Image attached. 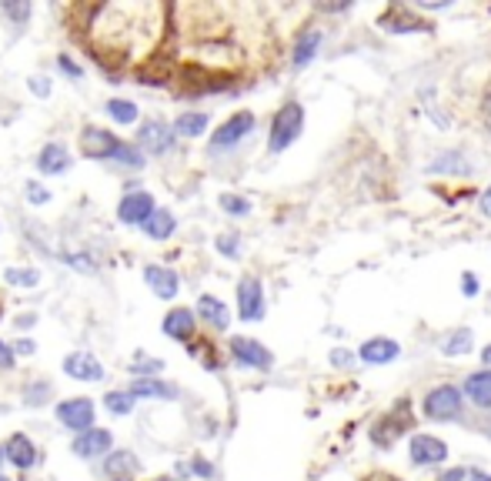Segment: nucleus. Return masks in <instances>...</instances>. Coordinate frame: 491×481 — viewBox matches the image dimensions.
Returning <instances> with one entry per match:
<instances>
[{
	"label": "nucleus",
	"instance_id": "obj_38",
	"mask_svg": "<svg viewBox=\"0 0 491 481\" xmlns=\"http://www.w3.org/2000/svg\"><path fill=\"white\" fill-rule=\"evenodd\" d=\"M218 251H221V255H228V257H238V251H241V247H238V237H234V235L218 237Z\"/></svg>",
	"mask_w": 491,
	"mask_h": 481
},
{
	"label": "nucleus",
	"instance_id": "obj_40",
	"mask_svg": "<svg viewBox=\"0 0 491 481\" xmlns=\"http://www.w3.org/2000/svg\"><path fill=\"white\" fill-rule=\"evenodd\" d=\"M60 70H64L68 78H80V68H78V64H74L70 58H60Z\"/></svg>",
	"mask_w": 491,
	"mask_h": 481
},
{
	"label": "nucleus",
	"instance_id": "obj_45",
	"mask_svg": "<svg viewBox=\"0 0 491 481\" xmlns=\"http://www.w3.org/2000/svg\"><path fill=\"white\" fill-rule=\"evenodd\" d=\"M194 472L201 475V478H211L214 468H211V465H208V462H194Z\"/></svg>",
	"mask_w": 491,
	"mask_h": 481
},
{
	"label": "nucleus",
	"instance_id": "obj_27",
	"mask_svg": "<svg viewBox=\"0 0 491 481\" xmlns=\"http://www.w3.org/2000/svg\"><path fill=\"white\" fill-rule=\"evenodd\" d=\"M381 27L395 30V34H405V30H428V24H424V20H418V17H411V14H405L401 7H395L391 14H385V17H381Z\"/></svg>",
	"mask_w": 491,
	"mask_h": 481
},
{
	"label": "nucleus",
	"instance_id": "obj_6",
	"mask_svg": "<svg viewBox=\"0 0 491 481\" xmlns=\"http://www.w3.org/2000/svg\"><path fill=\"white\" fill-rule=\"evenodd\" d=\"M238 315L241 321H261L264 318V288L258 277H244L238 285Z\"/></svg>",
	"mask_w": 491,
	"mask_h": 481
},
{
	"label": "nucleus",
	"instance_id": "obj_52",
	"mask_svg": "<svg viewBox=\"0 0 491 481\" xmlns=\"http://www.w3.org/2000/svg\"><path fill=\"white\" fill-rule=\"evenodd\" d=\"M4 458H7V452H4V448H0V465H4Z\"/></svg>",
	"mask_w": 491,
	"mask_h": 481
},
{
	"label": "nucleus",
	"instance_id": "obj_50",
	"mask_svg": "<svg viewBox=\"0 0 491 481\" xmlns=\"http://www.w3.org/2000/svg\"><path fill=\"white\" fill-rule=\"evenodd\" d=\"M30 324H34V315H24V318L17 321V328H30Z\"/></svg>",
	"mask_w": 491,
	"mask_h": 481
},
{
	"label": "nucleus",
	"instance_id": "obj_10",
	"mask_svg": "<svg viewBox=\"0 0 491 481\" xmlns=\"http://www.w3.org/2000/svg\"><path fill=\"white\" fill-rule=\"evenodd\" d=\"M411 462L414 465H442L448 458V444L434 434H414L411 438Z\"/></svg>",
	"mask_w": 491,
	"mask_h": 481
},
{
	"label": "nucleus",
	"instance_id": "obj_5",
	"mask_svg": "<svg viewBox=\"0 0 491 481\" xmlns=\"http://www.w3.org/2000/svg\"><path fill=\"white\" fill-rule=\"evenodd\" d=\"M58 422L70 432H87L94 424V402L91 398H70L58 404Z\"/></svg>",
	"mask_w": 491,
	"mask_h": 481
},
{
	"label": "nucleus",
	"instance_id": "obj_31",
	"mask_svg": "<svg viewBox=\"0 0 491 481\" xmlns=\"http://www.w3.org/2000/svg\"><path fill=\"white\" fill-rule=\"evenodd\" d=\"M104 408L111 414H131L134 412V394L131 392H111L104 398Z\"/></svg>",
	"mask_w": 491,
	"mask_h": 481
},
{
	"label": "nucleus",
	"instance_id": "obj_37",
	"mask_svg": "<svg viewBox=\"0 0 491 481\" xmlns=\"http://www.w3.org/2000/svg\"><path fill=\"white\" fill-rule=\"evenodd\" d=\"M27 201H30V204H48L50 194L37 184V181H30V184H27Z\"/></svg>",
	"mask_w": 491,
	"mask_h": 481
},
{
	"label": "nucleus",
	"instance_id": "obj_24",
	"mask_svg": "<svg viewBox=\"0 0 491 481\" xmlns=\"http://www.w3.org/2000/svg\"><path fill=\"white\" fill-rule=\"evenodd\" d=\"M127 392L134 394V398H164V402H167V398L177 394V388L167 384V382H157V378H137Z\"/></svg>",
	"mask_w": 491,
	"mask_h": 481
},
{
	"label": "nucleus",
	"instance_id": "obj_25",
	"mask_svg": "<svg viewBox=\"0 0 491 481\" xmlns=\"http://www.w3.org/2000/svg\"><path fill=\"white\" fill-rule=\"evenodd\" d=\"M204 131H208V114L204 110H187V114L174 120V134H181V138H201Z\"/></svg>",
	"mask_w": 491,
	"mask_h": 481
},
{
	"label": "nucleus",
	"instance_id": "obj_33",
	"mask_svg": "<svg viewBox=\"0 0 491 481\" xmlns=\"http://www.w3.org/2000/svg\"><path fill=\"white\" fill-rule=\"evenodd\" d=\"M117 164L124 167H144V158H141V151L134 148V144H121V151H117Z\"/></svg>",
	"mask_w": 491,
	"mask_h": 481
},
{
	"label": "nucleus",
	"instance_id": "obj_14",
	"mask_svg": "<svg viewBox=\"0 0 491 481\" xmlns=\"http://www.w3.org/2000/svg\"><path fill=\"white\" fill-rule=\"evenodd\" d=\"M144 281H147V288H151V291H155L157 298H164V301L177 298V288H181L177 275H174L171 267H164V265L144 267Z\"/></svg>",
	"mask_w": 491,
	"mask_h": 481
},
{
	"label": "nucleus",
	"instance_id": "obj_26",
	"mask_svg": "<svg viewBox=\"0 0 491 481\" xmlns=\"http://www.w3.org/2000/svg\"><path fill=\"white\" fill-rule=\"evenodd\" d=\"M174 227H177V221H174L171 211L157 207L155 214H151V221L144 225V231H147V237H151V241H167V237L174 235Z\"/></svg>",
	"mask_w": 491,
	"mask_h": 481
},
{
	"label": "nucleus",
	"instance_id": "obj_44",
	"mask_svg": "<svg viewBox=\"0 0 491 481\" xmlns=\"http://www.w3.org/2000/svg\"><path fill=\"white\" fill-rule=\"evenodd\" d=\"M482 118H485V128H488V134H491V94H485V100H482Z\"/></svg>",
	"mask_w": 491,
	"mask_h": 481
},
{
	"label": "nucleus",
	"instance_id": "obj_11",
	"mask_svg": "<svg viewBox=\"0 0 491 481\" xmlns=\"http://www.w3.org/2000/svg\"><path fill=\"white\" fill-rule=\"evenodd\" d=\"M231 358L244 368H271V351L261 341H251V338H234Z\"/></svg>",
	"mask_w": 491,
	"mask_h": 481
},
{
	"label": "nucleus",
	"instance_id": "obj_20",
	"mask_svg": "<svg viewBox=\"0 0 491 481\" xmlns=\"http://www.w3.org/2000/svg\"><path fill=\"white\" fill-rule=\"evenodd\" d=\"M464 398L478 408H488L491 412V371H475L468 374V382H464Z\"/></svg>",
	"mask_w": 491,
	"mask_h": 481
},
{
	"label": "nucleus",
	"instance_id": "obj_12",
	"mask_svg": "<svg viewBox=\"0 0 491 481\" xmlns=\"http://www.w3.org/2000/svg\"><path fill=\"white\" fill-rule=\"evenodd\" d=\"M64 371H68L70 378H78V382H101V378H104V364L97 361L94 354L74 351L64 358Z\"/></svg>",
	"mask_w": 491,
	"mask_h": 481
},
{
	"label": "nucleus",
	"instance_id": "obj_21",
	"mask_svg": "<svg viewBox=\"0 0 491 481\" xmlns=\"http://www.w3.org/2000/svg\"><path fill=\"white\" fill-rule=\"evenodd\" d=\"M321 40H325V34L321 30H304L298 40H294V68H308L311 60L318 58V50H321Z\"/></svg>",
	"mask_w": 491,
	"mask_h": 481
},
{
	"label": "nucleus",
	"instance_id": "obj_43",
	"mask_svg": "<svg viewBox=\"0 0 491 481\" xmlns=\"http://www.w3.org/2000/svg\"><path fill=\"white\" fill-rule=\"evenodd\" d=\"M10 364H14V351H10L7 344L0 341V368H10Z\"/></svg>",
	"mask_w": 491,
	"mask_h": 481
},
{
	"label": "nucleus",
	"instance_id": "obj_15",
	"mask_svg": "<svg viewBox=\"0 0 491 481\" xmlns=\"http://www.w3.org/2000/svg\"><path fill=\"white\" fill-rule=\"evenodd\" d=\"M174 138H177V134H174L164 120H147L144 128H141V144H144L151 154H167V151L174 148Z\"/></svg>",
	"mask_w": 491,
	"mask_h": 481
},
{
	"label": "nucleus",
	"instance_id": "obj_46",
	"mask_svg": "<svg viewBox=\"0 0 491 481\" xmlns=\"http://www.w3.org/2000/svg\"><path fill=\"white\" fill-rule=\"evenodd\" d=\"M482 211L491 217V187H488V191H485V194H482Z\"/></svg>",
	"mask_w": 491,
	"mask_h": 481
},
{
	"label": "nucleus",
	"instance_id": "obj_17",
	"mask_svg": "<svg viewBox=\"0 0 491 481\" xmlns=\"http://www.w3.org/2000/svg\"><path fill=\"white\" fill-rule=\"evenodd\" d=\"M137 472H141V465H137L134 452H111L104 458L107 481H127V478H134Z\"/></svg>",
	"mask_w": 491,
	"mask_h": 481
},
{
	"label": "nucleus",
	"instance_id": "obj_18",
	"mask_svg": "<svg viewBox=\"0 0 491 481\" xmlns=\"http://www.w3.org/2000/svg\"><path fill=\"white\" fill-rule=\"evenodd\" d=\"M194 311L191 308H174L171 315L164 318V334L167 338H174V341H191L194 334Z\"/></svg>",
	"mask_w": 491,
	"mask_h": 481
},
{
	"label": "nucleus",
	"instance_id": "obj_29",
	"mask_svg": "<svg viewBox=\"0 0 491 481\" xmlns=\"http://www.w3.org/2000/svg\"><path fill=\"white\" fill-rule=\"evenodd\" d=\"M472 341H475V338H472V331H468V328H464V331H452L442 341V351L448 354V358H454V354H468V351H472Z\"/></svg>",
	"mask_w": 491,
	"mask_h": 481
},
{
	"label": "nucleus",
	"instance_id": "obj_32",
	"mask_svg": "<svg viewBox=\"0 0 491 481\" xmlns=\"http://www.w3.org/2000/svg\"><path fill=\"white\" fill-rule=\"evenodd\" d=\"M221 207L234 217L251 214V201H248V197H238V194H221Z\"/></svg>",
	"mask_w": 491,
	"mask_h": 481
},
{
	"label": "nucleus",
	"instance_id": "obj_35",
	"mask_svg": "<svg viewBox=\"0 0 491 481\" xmlns=\"http://www.w3.org/2000/svg\"><path fill=\"white\" fill-rule=\"evenodd\" d=\"M458 158H462V154H442V158H438V161L432 164V171H452V174H464L468 167H464V164H454Z\"/></svg>",
	"mask_w": 491,
	"mask_h": 481
},
{
	"label": "nucleus",
	"instance_id": "obj_1",
	"mask_svg": "<svg viewBox=\"0 0 491 481\" xmlns=\"http://www.w3.org/2000/svg\"><path fill=\"white\" fill-rule=\"evenodd\" d=\"M151 7L144 4H107L94 10L91 30L97 34V60L107 64H127L141 54V47H151L157 40V27L141 24Z\"/></svg>",
	"mask_w": 491,
	"mask_h": 481
},
{
	"label": "nucleus",
	"instance_id": "obj_39",
	"mask_svg": "<svg viewBox=\"0 0 491 481\" xmlns=\"http://www.w3.org/2000/svg\"><path fill=\"white\" fill-rule=\"evenodd\" d=\"M30 90H34L37 98H48V94H50V80L48 78H30Z\"/></svg>",
	"mask_w": 491,
	"mask_h": 481
},
{
	"label": "nucleus",
	"instance_id": "obj_16",
	"mask_svg": "<svg viewBox=\"0 0 491 481\" xmlns=\"http://www.w3.org/2000/svg\"><path fill=\"white\" fill-rule=\"evenodd\" d=\"M4 452H7V458L17 465L20 472H27V468L37 465V448H34V442H30L27 434H10V442L4 444Z\"/></svg>",
	"mask_w": 491,
	"mask_h": 481
},
{
	"label": "nucleus",
	"instance_id": "obj_2",
	"mask_svg": "<svg viewBox=\"0 0 491 481\" xmlns=\"http://www.w3.org/2000/svg\"><path fill=\"white\" fill-rule=\"evenodd\" d=\"M301 131H304V108H301L298 100H288V104H284V108L274 114V120H271L268 148L271 151L291 148V144L301 138Z\"/></svg>",
	"mask_w": 491,
	"mask_h": 481
},
{
	"label": "nucleus",
	"instance_id": "obj_48",
	"mask_svg": "<svg viewBox=\"0 0 491 481\" xmlns=\"http://www.w3.org/2000/svg\"><path fill=\"white\" fill-rule=\"evenodd\" d=\"M17 351H20V354H34V341H20V344H17Z\"/></svg>",
	"mask_w": 491,
	"mask_h": 481
},
{
	"label": "nucleus",
	"instance_id": "obj_30",
	"mask_svg": "<svg viewBox=\"0 0 491 481\" xmlns=\"http://www.w3.org/2000/svg\"><path fill=\"white\" fill-rule=\"evenodd\" d=\"M7 285H14V288H34V285H40V271L37 267H7Z\"/></svg>",
	"mask_w": 491,
	"mask_h": 481
},
{
	"label": "nucleus",
	"instance_id": "obj_19",
	"mask_svg": "<svg viewBox=\"0 0 491 481\" xmlns=\"http://www.w3.org/2000/svg\"><path fill=\"white\" fill-rule=\"evenodd\" d=\"M398 354H401V348H398V341H391V338H371V341L361 344V361H368V364H388V361H395Z\"/></svg>",
	"mask_w": 491,
	"mask_h": 481
},
{
	"label": "nucleus",
	"instance_id": "obj_7",
	"mask_svg": "<svg viewBox=\"0 0 491 481\" xmlns=\"http://www.w3.org/2000/svg\"><path fill=\"white\" fill-rule=\"evenodd\" d=\"M155 211H157L155 197L147 194V191H131V194H124L121 207H117V217H121L124 225H141V227H144Z\"/></svg>",
	"mask_w": 491,
	"mask_h": 481
},
{
	"label": "nucleus",
	"instance_id": "obj_49",
	"mask_svg": "<svg viewBox=\"0 0 491 481\" xmlns=\"http://www.w3.org/2000/svg\"><path fill=\"white\" fill-rule=\"evenodd\" d=\"M468 481H491V475L488 472H472L468 475Z\"/></svg>",
	"mask_w": 491,
	"mask_h": 481
},
{
	"label": "nucleus",
	"instance_id": "obj_36",
	"mask_svg": "<svg viewBox=\"0 0 491 481\" xmlns=\"http://www.w3.org/2000/svg\"><path fill=\"white\" fill-rule=\"evenodd\" d=\"M0 14H7L20 24V20L30 17V4H0Z\"/></svg>",
	"mask_w": 491,
	"mask_h": 481
},
{
	"label": "nucleus",
	"instance_id": "obj_51",
	"mask_svg": "<svg viewBox=\"0 0 491 481\" xmlns=\"http://www.w3.org/2000/svg\"><path fill=\"white\" fill-rule=\"evenodd\" d=\"M482 358H485V364H491V344L482 351Z\"/></svg>",
	"mask_w": 491,
	"mask_h": 481
},
{
	"label": "nucleus",
	"instance_id": "obj_47",
	"mask_svg": "<svg viewBox=\"0 0 491 481\" xmlns=\"http://www.w3.org/2000/svg\"><path fill=\"white\" fill-rule=\"evenodd\" d=\"M335 364H347L351 361V354H345V351H335V358H331Z\"/></svg>",
	"mask_w": 491,
	"mask_h": 481
},
{
	"label": "nucleus",
	"instance_id": "obj_54",
	"mask_svg": "<svg viewBox=\"0 0 491 481\" xmlns=\"http://www.w3.org/2000/svg\"><path fill=\"white\" fill-rule=\"evenodd\" d=\"M0 481H7V478H4V475H0Z\"/></svg>",
	"mask_w": 491,
	"mask_h": 481
},
{
	"label": "nucleus",
	"instance_id": "obj_42",
	"mask_svg": "<svg viewBox=\"0 0 491 481\" xmlns=\"http://www.w3.org/2000/svg\"><path fill=\"white\" fill-rule=\"evenodd\" d=\"M468 475L472 472H464V468H452V472H444L438 481H468Z\"/></svg>",
	"mask_w": 491,
	"mask_h": 481
},
{
	"label": "nucleus",
	"instance_id": "obj_8",
	"mask_svg": "<svg viewBox=\"0 0 491 481\" xmlns=\"http://www.w3.org/2000/svg\"><path fill=\"white\" fill-rule=\"evenodd\" d=\"M251 131H254V114L251 110H238L234 118H228L221 124V131L211 138L214 148H234V144H241L244 138H248Z\"/></svg>",
	"mask_w": 491,
	"mask_h": 481
},
{
	"label": "nucleus",
	"instance_id": "obj_9",
	"mask_svg": "<svg viewBox=\"0 0 491 481\" xmlns=\"http://www.w3.org/2000/svg\"><path fill=\"white\" fill-rule=\"evenodd\" d=\"M408 424H411V404L401 402L395 412L388 414V418H381V422H378V428L371 432V438H375V444H391L398 434L405 432Z\"/></svg>",
	"mask_w": 491,
	"mask_h": 481
},
{
	"label": "nucleus",
	"instance_id": "obj_28",
	"mask_svg": "<svg viewBox=\"0 0 491 481\" xmlns=\"http://www.w3.org/2000/svg\"><path fill=\"white\" fill-rule=\"evenodd\" d=\"M107 114L117 120V124H134L137 120V104L134 100H124V98H114V100H107Z\"/></svg>",
	"mask_w": 491,
	"mask_h": 481
},
{
	"label": "nucleus",
	"instance_id": "obj_3",
	"mask_svg": "<svg viewBox=\"0 0 491 481\" xmlns=\"http://www.w3.org/2000/svg\"><path fill=\"white\" fill-rule=\"evenodd\" d=\"M464 412V402H462V392L454 388V384H438L434 392H428L424 398V414L432 418V422H458Z\"/></svg>",
	"mask_w": 491,
	"mask_h": 481
},
{
	"label": "nucleus",
	"instance_id": "obj_22",
	"mask_svg": "<svg viewBox=\"0 0 491 481\" xmlns=\"http://www.w3.org/2000/svg\"><path fill=\"white\" fill-rule=\"evenodd\" d=\"M68 167H70V154L64 144H48V148L40 151V158H37L40 174H64Z\"/></svg>",
	"mask_w": 491,
	"mask_h": 481
},
{
	"label": "nucleus",
	"instance_id": "obj_53",
	"mask_svg": "<svg viewBox=\"0 0 491 481\" xmlns=\"http://www.w3.org/2000/svg\"><path fill=\"white\" fill-rule=\"evenodd\" d=\"M157 481H171V478H157Z\"/></svg>",
	"mask_w": 491,
	"mask_h": 481
},
{
	"label": "nucleus",
	"instance_id": "obj_13",
	"mask_svg": "<svg viewBox=\"0 0 491 481\" xmlns=\"http://www.w3.org/2000/svg\"><path fill=\"white\" fill-rule=\"evenodd\" d=\"M111 432L104 428H87L74 438V455L78 458H97V455H111Z\"/></svg>",
	"mask_w": 491,
	"mask_h": 481
},
{
	"label": "nucleus",
	"instance_id": "obj_4",
	"mask_svg": "<svg viewBox=\"0 0 491 481\" xmlns=\"http://www.w3.org/2000/svg\"><path fill=\"white\" fill-rule=\"evenodd\" d=\"M121 144H124V141H117L111 131H101V128H87L84 134H80V151H84V158H91V161L117 158Z\"/></svg>",
	"mask_w": 491,
	"mask_h": 481
},
{
	"label": "nucleus",
	"instance_id": "obj_34",
	"mask_svg": "<svg viewBox=\"0 0 491 481\" xmlns=\"http://www.w3.org/2000/svg\"><path fill=\"white\" fill-rule=\"evenodd\" d=\"M161 368H164V361H155V358H144V354H137L134 364H131V371L141 374V378H147V374L161 371Z\"/></svg>",
	"mask_w": 491,
	"mask_h": 481
},
{
	"label": "nucleus",
	"instance_id": "obj_23",
	"mask_svg": "<svg viewBox=\"0 0 491 481\" xmlns=\"http://www.w3.org/2000/svg\"><path fill=\"white\" fill-rule=\"evenodd\" d=\"M197 315H201V321H208L211 328H218V331H224L228 324H231V315H228V308L218 301V298L211 295H201V301H197Z\"/></svg>",
	"mask_w": 491,
	"mask_h": 481
},
{
	"label": "nucleus",
	"instance_id": "obj_41",
	"mask_svg": "<svg viewBox=\"0 0 491 481\" xmlns=\"http://www.w3.org/2000/svg\"><path fill=\"white\" fill-rule=\"evenodd\" d=\"M462 285H464V295H468V298L478 295V277H475V275H464Z\"/></svg>",
	"mask_w": 491,
	"mask_h": 481
}]
</instances>
